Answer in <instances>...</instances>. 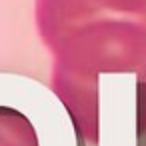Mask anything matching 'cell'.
Here are the masks:
<instances>
[{"label":"cell","instance_id":"cell-3","mask_svg":"<svg viewBox=\"0 0 146 146\" xmlns=\"http://www.w3.org/2000/svg\"><path fill=\"white\" fill-rule=\"evenodd\" d=\"M0 146H38L30 118L10 106H0Z\"/></svg>","mask_w":146,"mask_h":146},{"label":"cell","instance_id":"cell-1","mask_svg":"<svg viewBox=\"0 0 146 146\" xmlns=\"http://www.w3.org/2000/svg\"><path fill=\"white\" fill-rule=\"evenodd\" d=\"M50 86L80 136L100 138V92L104 74L146 76V22L100 18L64 34L50 50Z\"/></svg>","mask_w":146,"mask_h":146},{"label":"cell","instance_id":"cell-2","mask_svg":"<svg viewBox=\"0 0 146 146\" xmlns=\"http://www.w3.org/2000/svg\"><path fill=\"white\" fill-rule=\"evenodd\" d=\"M100 18L146 22V0H36L34 22L46 50L64 34Z\"/></svg>","mask_w":146,"mask_h":146}]
</instances>
